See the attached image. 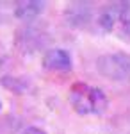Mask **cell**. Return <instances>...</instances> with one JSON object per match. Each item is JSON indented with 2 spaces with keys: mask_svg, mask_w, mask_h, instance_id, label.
Wrapping results in <instances>:
<instances>
[{
  "mask_svg": "<svg viewBox=\"0 0 130 134\" xmlns=\"http://www.w3.org/2000/svg\"><path fill=\"white\" fill-rule=\"evenodd\" d=\"M0 107H2V104H0Z\"/></svg>",
  "mask_w": 130,
  "mask_h": 134,
  "instance_id": "30bf717a",
  "label": "cell"
},
{
  "mask_svg": "<svg viewBox=\"0 0 130 134\" xmlns=\"http://www.w3.org/2000/svg\"><path fill=\"white\" fill-rule=\"evenodd\" d=\"M14 16L21 21H32L39 16L45 9V2H36V0H27V2H16L14 4Z\"/></svg>",
  "mask_w": 130,
  "mask_h": 134,
  "instance_id": "52a82bcc",
  "label": "cell"
},
{
  "mask_svg": "<svg viewBox=\"0 0 130 134\" xmlns=\"http://www.w3.org/2000/svg\"><path fill=\"white\" fill-rule=\"evenodd\" d=\"M93 18V5L89 2H71L64 9V21L66 25L80 29L86 27Z\"/></svg>",
  "mask_w": 130,
  "mask_h": 134,
  "instance_id": "277c9868",
  "label": "cell"
},
{
  "mask_svg": "<svg viewBox=\"0 0 130 134\" xmlns=\"http://www.w3.org/2000/svg\"><path fill=\"white\" fill-rule=\"evenodd\" d=\"M43 32H39L34 27H25L23 31L18 32V38H16V45L21 52H36L39 47L45 45L43 40Z\"/></svg>",
  "mask_w": 130,
  "mask_h": 134,
  "instance_id": "8992f818",
  "label": "cell"
},
{
  "mask_svg": "<svg viewBox=\"0 0 130 134\" xmlns=\"http://www.w3.org/2000/svg\"><path fill=\"white\" fill-rule=\"evenodd\" d=\"M43 66L54 72H68L71 70V55L64 48H50L43 55Z\"/></svg>",
  "mask_w": 130,
  "mask_h": 134,
  "instance_id": "5b68a950",
  "label": "cell"
},
{
  "mask_svg": "<svg viewBox=\"0 0 130 134\" xmlns=\"http://www.w3.org/2000/svg\"><path fill=\"white\" fill-rule=\"evenodd\" d=\"M130 14V2H112L107 4L102 9L100 16H98V25L102 31L105 32H114L118 23H120L125 16Z\"/></svg>",
  "mask_w": 130,
  "mask_h": 134,
  "instance_id": "3957f363",
  "label": "cell"
},
{
  "mask_svg": "<svg viewBox=\"0 0 130 134\" xmlns=\"http://www.w3.org/2000/svg\"><path fill=\"white\" fill-rule=\"evenodd\" d=\"M68 98H70L71 107L79 114H84V116H87V114H102V113H105V109L109 105L107 95L103 93V90L89 86V84H84V82L73 84Z\"/></svg>",
  "mask_w": 130,
  "mask_h": 134,
  "instance_id": "6da1fadb",
  "label": "cell"
},
{
  "mask_svg": "<svg viewBox=\"0 0 130 134\" xmlns=\"http://www.w3.org/2000/svg\"><path fill=\"white\" fill-rule=\"evenodd\" d=\"M114 32L118 34L120 40L130 43V14H128V16H125V18L118 23V27H116V31H114Z\"/></svg>",
  "mask_w": 130,
  "mask_h": 134,
  "instance_id": "ba28073f",
  "label": "cell"
},
{
  "mask_svg": "<svg viewBox=\"0 0 130 134\" xmlns=\"http://www.w3.org/2000/svg\"><path fill=\"white\" fill-rule=\"evenodd\" d=\"M21 134H46L43 129H39V127H29V129H25Z\"/></svg>",
  "mask_w": 130,
  "mask_h": 134,
  "instance_id": "9c48e42d",
  "label": "cell"
},
{
  "mask_svg": "<svg viewBox=\"0 0 130 134\" xmlns=\"http://www.w3.org/2000/svg\"><path fill=\"white\" fill-rule=\"evenodd\" d=\"M98 72L112 81L130 79V55L127 54H105L96 61Z\"/></svg>",
  "mask_w": 130,
  "mask_h": 134,
  "instance_id": "7a4b0ae2",
  "label": "cell"
}]
</instances>
